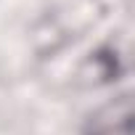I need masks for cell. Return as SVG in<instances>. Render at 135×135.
Masks as SVG:
<instances>
[{
    "label": "cell",
    "instance_id": "1",
    "mask_svg": "<svg viewBox=\"0 0 135 135\" xmlns=\"http://www.w3.org/2000/svg\"><path fill=\"white\" fill-rule=\"evenodd\" d=\"M80 135H132V101L119 95L88 117Z\"/></svg>",
    "mask_w": 135,
    "mask_h": 135
}]
</instances>
